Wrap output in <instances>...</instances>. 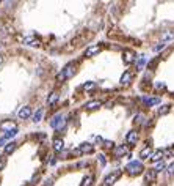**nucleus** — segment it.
I'll return each instance as SVG.
<instances>
[{
  "label": "nucleus",
  "mask_w": 174,
  "mask_h": 186,
  "mask_svg": "<svg viewBox=\"0 0 174 186\" xmlns=\"http://www.w3.org/2000/svg\"><path fill=\"white\" fill-rule=\"evenodd\" d=\"M75 63H69V65H66L64 68L57 74V81L58 82H64V81H68V79H71L74 74H75Z\"/></svg>",
  "instance_id": "f257e3e1"
},
{
  "label": "nucleus",
  "mask_w": 174,
  "mask_h": 186,
  "mask_svg": "<svg viewBox=\"0 0 174 186\" xmlns=\"http://www.w3.org/2000/svg\"><path fill=\"white\" fill-rule=\"evenodd\" d=\"M126 170H127V174L130 175H140L141 172H143V163L141 161H130L127 166H126Z\"/></svg>",
  "instance_id": "f03ea898"
},
{
  "label": "nucleus",
  "mask_w": 174,
  "mask_h": 186,
  "mask_svg": "<svg viewBox=\"0 0 174 186\" xmlns=\"http://www.w3.org/2000/svg\"><path fill=\"white\" fill-rule=\"evenodd\" d=\"M119 177H121V170H115V172H112V174H108V175L105 177L102 186H112V184H115V183L119 180Z\"/></svg>",
  "instance_id": "7ed1b4c3"
},
{
  "label": "nucleus",
  "mask_w": 174,
  "mask_h": 186,
  "mask_svg": "<svg viewBox=\"0 0 174 186\" xmlns=\"http://www.w3.org/2000/svg\"><path fill=\"white\" fill-rule=\"evenodd\" d=\"M64 125H66V120H64V117L61 114H57L50 120V126L55 128V129H61V128H64Z\"/></svg>",
  "instance_id": "20e7f679"
},
{
  "label": "nucleus",
  "mask_w": 174,
  "mask_h": 186,
  "mask_svg": "<svg viewBox=\"0 0 174 186\" xmlns=\"http://www.w3.org/2000/svg\"><path fill=\"white\" fill-rule=\"evenodd\" d=\"M0 129H3L5 132H9V131H17V125L14 122H11V120H5L0 123Z\"/></svg>",
  "instance_id": "39448f33"
},
{
  "label": "nucleus",
  "mask_w": 174,
  "mask_h": 186,
  "mask_svg": "<svg viewBox=\"0 0 174 186\" xmlns=\"http://www.w3.org/2000/svg\"><path fill=\"white\" fill-rule=\"evenodd\" d=\"M123 60H124V63H127V65H130V63H133L137 60V55H135V52L133 51H124L123 52Z\"/></svg>",
  "instance_id": "423d86ee"
},
{
  "label": "nucleus",
  "mask_w": 174,
  "mask_h": 186,
  "mask_svg": "<svg viewBox=\"0 0 174 186\" xmlns=\"http://www.w3.org/2000/svg\"><path fill=\"white\" fill-rule=\"evenodd\" d=\"M93 150H94V147L91 144L83 142V144H80V147L75 150V153H93Z\"/></svg>",
  "instance_id": "0eeeda50"
},
{
  "label": "nucleus",
  "mask_w": 174,
  "mask_h": 186,
  "mask_svg": "<svg viewBox=\"0 0 174 186\" xmlns=\"http://www.w3.org/2000/svg\"><path fill=\"white\" fill-rule=\"evenodd\" d=\"M100 51H102V47H100L99 44H94V46H89V47H86V51H85V57H93V55H96V54H99Z\"/></svg>",
  "instance_id": "6e6552de"
},
{
  "label": "nucleus",
  "mask_w": 174,
  "mask_h": 186,
  "mask_svg": "<svg viewBox=\"0 0 174 186\" xmlns=\"http://www.w3.org/2000/svg\"><path fill=\"white\" fill-rule=\"evenodd\" d=\"M30 115H32V107H30V106H24V107H21V111L17 112V117L22 118V120L30 118Z\"/></svg>",
  "instance_id": "1a4fd4ad"
},
{
  "label": "nucleus",
  "mask_w": 174,
  "mask_h": 186,
  "mask_svg": "<svg viewBox=\"0 0 174 186\" xmlns=\"http://www.w3.org/2000/svg\"><path fill=\"white\" fill-rule=\"evenodd\" d=\"M113 155H115L116 158H123V156L129 155V148L126 147V145H119V147H116V148L113 150Z\"/></svg>",
  "instance_id": "9d476101"
},
{
  "label": "nucleus",
  "mask_w": 174,
  "mask_h": 186,
  "mask_svg": "<svg viewBox=\"0 0 174 186\" xmlns=\"http://www.w3.org/2000/svg\"><path fill=\"white\" fill-rule=\"evenodd\" d=\"M102 106V101H99V99H93V101H88L86 104H85V109L86 111H96V109H99Z\"/></svg>",
  "instance_id": "9b49d317"
},
{
  "label": "nucleus",
  "mask_w": 174,
  "mask_h": 186,
  "mask_svg": "<svg viewBox=\"0 0 174 186\" xmlns=\"http://www.w3.org/2000/svg\"><path fill=\"white\" fill-rule=\"evenodd\" d=\"M137 140H138V132L137 131H130L129 134H127V137H126V142L129 145H135Z\"/></svg>",
  "instance_id": "f8f14e48"
},
{
  "label": "nucleus",
  "mask_w": 174,
  "mask_h": 186,
  "mask_svg": "<svg viewBox=\"0 0 174 186\" xmlns=\"http://www.w3.org/2000/svg\"><path fill=\"white\" fill-rule=\"evenodd\" d=\"M143 103L146 106H154V104L160 103V98L158 96H143Z\"/></svg>",
  "instance_id": "ddd939ff"
},
{
  "label": "nucleus",
  "mask_w": 174,
  "mask_h": 186,
  "mask_svg": "<svg viewBox=\"0 0 174 186\" xmlns=\"http://www.w3.org/2000/svg\"><path fill=\"white\" fill-rule=\"evenodd\" d=\"M157 180V172L154 169H149L148 172H146V181L148 183H155Z\"/></svg>",
  "instance_id": "4468645a"
},
{
  "label": "nucleus",
  "mask_w": 174,
  "mask_h": 186,
  "mask_svg": "<svg viewBox=\"0 0 174 186\" xmlns=\"http://www.w3.org/2000/svg\"><path fill=\"white\" fill-rule=\"evenodd\" d=\"M24 44H27V46H39V39H36L35 36H25Z\"/></svg>",
  "instance_id": "2eb2a0df"
},
{
  "label": "nucleus",
  "mask_w": 174,
  "mask_h": 186,
  "mask_svg": "<svg viewBox=\"0 0 174 186\" xmlns=\"http://www.w3.org/2000/svg\"><path fill=\"white\" fill-rule=\"evenodd\" d=\"M162 159H163V150H157L151 156V161L152 163H158V161H162Z\"/></svg>",
  "instance_id": "dca6fc26"
},
{
  "label": "nucleus",
  "mask_w": 174,
  "mask_h": 186,
  "mask_svg": "<svg viewBox=\"0 0 174 186\" xmlns=\"http://www.w3.org/2000/svg\"><path fill=\"white\" fill-rule=\"evenodd\" d=\"M152 153H154V152H152V148H151V145H148V147H144V148L140 152V158H143V159H144V158H151Z\"/></svg>",
  "instance_id": "f3484780"
},
{
  "label": "nucleus",
  "mask_w": 174,
  "mask_h": 186,
  "mask_svg": "<svg viewBox=\"0 0 174 186\" xmlns=\"http://www.w3.org/2000/svg\"><path fill=\"white\" fill-rule=\"evenodd\" d=\"M58 98H60V95H58V91H52L50 95H49V98H47V104H49V106H52V104H55V103L58 101Z\"/></svg>",
  "instance_id": "a211bd4d"
},
{
  "label": "nucleus",
  "mask_w": 174,
  "mask_h": 186,
  "mask_svg": "<svg viewBox=\"0 0 174 186\" xmlns=\"http://www.w3.org/2000/svg\"><path fill=\"white\" fill-rule=\"evenodd\" d=\"M63 148H64L63 139H55V140H53V150H55V152H61Z\"/></svg>",
  "instance_id": "6ab92c4d"
},
{
  "label": "nucleus",
  "mask_w": 174,
  "mask_h": 186,
  "mask_svg": "<svg viewBox=\"0 0 174 186\" xmlns=\"http://www.w3.org/2000/svg\"><path fill=\"white\" fill-rule=\"evenodd\" d=\"M16 147H17V144H16V142H9V144H6V147H5L3 153H5V155H11L13 152L16 150Z\"/></svg>",
  "instance_id": "aec40b11"
},
{
  "label": "nucleus",
  "mask_w": 174,
  "mask_h": 186,
  "mask_svg": "<svg viewBox=\"0 0 174 186\" xmlns=\"http://www.w3.org/2000/svg\"><path fill=\"white\" fill-rule=\"evenodd\" d=\"M172 38H174V32L168 30V32H165V33L162 35V43H165V41H169V39H172Z\"/></svg>",
  "instance_id": "412c9836"
},
{
  "label": "nucleus",
  "mask_w": 174,
  "mask_h": 186,
  "mask_svg": "<svg viewBox=\"0 0 174 186\" xmlns=\"http://www.w3.org/2000/svg\"><path fill=\"white\" fill-rule=\"evenodd\" d=\"M43 115H44V111H43V109H38V111H36V114L33 115V122H35V123H38V122H41V118H43Z\"/></svg>",
  "instance_id": "4be33fe9"
},
{
  "label": "nucleus",
  "mask_w": 174,
  "mask_h": 186,
  "mask_svg": "<svg viewBox=\"0 0 174 186\" xmlns=\"http://www.w3.org/2000/svg\"><path fill=\"white\" fill-rule=\"evenodd\" d=\"M130 81H132V73H129V71H127V73H124V74H123V77H121V84L124 85V84H129Z\"/></svg>",
  "instance_id": "5701e85b"
},
{
  "label": "nucleus",
  "mask_w": 174,
  "mask_h": 186,
  "mask_svg": "<svg viewBox=\"0 0 174 186\" xmlns=\"http://www.w3.org/2000/svg\"><path fill=\"white\" fill-rule=\"evenodd\" d=\"M169 111H171V106L169 104H163L162 107L158 109V115H166Z\"/></svg>",
  "instance_id": "b1692460"
},
{
  "label": "nucleus",
  "mask_w": 174,
  "mask_h": 186,
  "mask_svg": "<svg viewBox=\"0 0 174 186\" xmlns=\"http://www.w3.org/2000/svg\"><path fill=\"white\" fill-rule=\"evenodd\" d=\"M93 180H94V178H93L91 175H86V177L82 180V184H80V186H91V184H93Z\"/></svg>",
  "instance_id": "393cba45"
},
{
  "label": "nucleus",
  "mask_w": 174,
  "mask_h": 186,
  "mask_svg": "<svg viewBox=\"0 0 174 186\" xmlns=\"http://www.w3.org/2000/svg\"><path fill=\"white\" fill-rule=\"evenodd\" d=\"M166 167H165V163L163 161H158V163H155V167H154V170L155 172H162V170H165Z\"/></svg>",
  "instance_id": "a878e982"
},
{
  "label": "nucleus",
  "mask_w": 174,
  "mask_h": 186,
  "mask_svg": "<svg viewBox=\"0 0 174 186\" xmlns=\"http://www.w3.org/2000/svg\"><path fill=\"white\" fill-rule=\"evenodd\" d=\"M144 63H146V59H144V57H140L138 60H135V65H137V70H141L143 66H144Z\"/></svg>",
  "instance_id": "bb28decb"
},
{
  "label": "nucleus",
  "mask_w": 174,
  "mask_h": 186,
  "mask_svg": "<svg viewBox=\"0 0 174 186\" xmlns=\"http://www.w3.org/2000/svg\"><path fill=\"white\" fill-rule=\"evenodd\" d=\"M171 156H174V148L172 147L163 150V158H171Z\"/></svg>",
  "instance_id": "cd10ccee"
},
{
  "label": "nucleus",
  "mask_w": 174,
  "mask_h": 186,
  "mask_svg": "<svg viewBox=\"0 0 174 186\" xmlns=\"http://www.w3.org/2000/svg\"><path fill=\"white\" fill-rule=\"evenodd\" d=\"M83 90H93V88H96V82H86V84H83V87H82Z\"/></svg>",
  "instance_id": "c85d7f7f"
},
{
  "label": "nucleus",
  "mask_w": 174,
  "mask_h": 186,
  "mask_svg": "<svg viewBox=\"0 0 174 186\" xmlns=\"http://www.w3.org/2000/svg\"><path fill=\"white\" fill-rule=\"evenodd\" d=\"M155 88H157V91H165L166 90V85H165V82H157L155 84Z\"/></svg>",
  "instance_id": "c756f323"
},
{
  "label": "nucleus",
  "mask_w": 174,
  "mask_h": 186,
  "mask_svg": "<svg viewBox=\"0 0 174 186\" xmlns=\"http://www.w3.org/2000/svg\"><path fill=\"white\" fill-rule=\"evenodd\" d=\"M143 120H144V115H143V114H138V115L135 117V120H133V122H135L137 125H141Z\"/></svg>",
  "instance_id": "7c9ffc66"
},
{
  "label": "nucleus",
  "mask_w": 174,
  "mask_h": 186,
  "mask_svg": "<svg viewBox=\"0 0 174 186\" xmlns=\"http://www.w3.org/2000/svg\"><path fill=\"white\" fill-rule=\"evenodd\" d=\"M168 174H169V175H174V163L168 166Z\"/></svg>",
  "instance_id": "2f4dec72"
},
{
  "label": "nucleus",
  "mask_w": 174,
  "mask_h": 186,
  "mask_svg": "<svg viewBox=\"0 0 174 186\" xmlns=\"http://www.w3.org/2000/svg\"><path fill=\"white\" fill-rule=\"evenodd\" d=\"M99 163H100V166H105V158H104V155H99Z\"/></svg>",
  "instance_id": "473e14b6"
},
{
  "label": "nucleus",
  "mask_w": 174,
  "mask_h": 186,
  "mask_svg": "<svg viewBox=\"0 0 174 186\" xmlns=\"http://www.w3.org/2000/svg\"><path fill=\"white\" fill-rule=\"evenodd\" d=\"M112 145H113V142H110V140H105L104 142V147H107V148H110Z\"/></svg>",
  "instance_id": "72a5a7b5"
},
{
  "label": "nucleus",
  "mask_w": 174,
  "mask_h": 186,
  "mask_svg": "<svg viewBox=\"0 0 174 186\" xmlns=\"http://www.w3.org/2000/svg\"><path fill=\"white\" fill-rule=\"evenodd\" d=\"M163 47H165V43H162V44L155 46V47H154V51H160V49H163Z\"/></svg>",
  "instance_id": "f704fd0d"
},
{
  "label": "nucleus",
  "mask_w": 174,
  "mask_h": 186,
  "mask_svg": "<svg viewBox=\"0 0 174 186\" xmlns=\"http://www.w3.org/2000/svg\"><path fill=\"white\" fill-rule=\"evenodd\" d=\"M2 62H3V57H2V55H0V65H2Z\"/></svg>",
  "instance_id": "c9c22d12"
}]
</instances>
